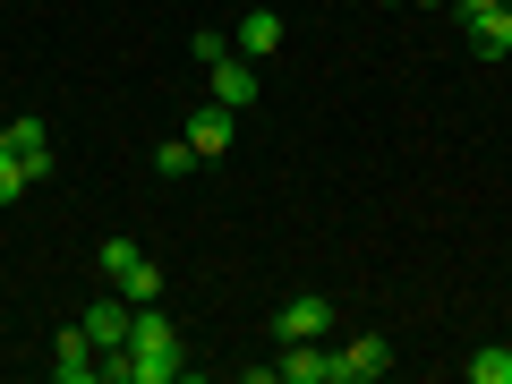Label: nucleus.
Returning <instances> with one entry per match:
<instances>
[{
  "label": "nucleus",
  "instance_id": "nucleus-1",
  "mask_svg": "<svg viewBox=\"0 0 512 384\" xmlns=\"http://www.w3.org/2000/svg\"><path fill=\"white\" fill-rule=\"evenodd\" d=\"M180 325L163 316V299L154 308H137V325H128V350H103V384H171L180 376Z\"/></svg>",
  "mask_w": 512,
  "mask_h": 384
},
{
  "label": "nucleus",
  "instance_id": "nucleus-2",
  "mask_svg": "<svg viewBox=\"0 0 512 384\" xmlns=\"http://www.w3.org/2000/svg\"><path fill=\"white\" fill-rule=\"evenodd\" d=\"M384 367H393V342H384V333H359V342L333 350V384H376Z\"/></svg>",
  "mask_w": 512,
  "mask_h": 384
},
{
  "label": "nucleus",
  "instance_id": "nucleus-3",
  "mask_svg": "<svg viewBox=\"0 0 512 384\" xmlns=\"http://www.w3.org/2000/svg\"><path fill=\"white\" fill-rule=\"evenodd\" d=\"M52 376H60V384H103V350H94L86 325H69V333L52 342Z\"/></svg>",
  "mask_w": 512,
  "mask_h": 384
},
{
  "label": "nucleus",
  "instance_id": "nucleus-4",
  "mask_svg": "<svg viewBox=\"0 0 512 384\" xmlns=\"http://www.w3.org/2000/svg\"><path fill=\"white\" fill-rule=\"evenodd\" d=\"M325 325H333V299H325V291L282 299V316H274V333H282V342H325Z\"/></svg>",
  "mask_w": 512,
  "mask_h": 384
},
{
  "label": "nucleus",
  "instance_id": "nucleus-5",
  "mask_svg": "<svg viewBox=\"0 0 512 384\" xmlns=\"http://www.w3.org/2000/svg\"><path fill=\"white\" fill-rule=\"evenodd\" d=\"M205 94H214L222 111H248V103H256V60H239V52H222L214 69H205Z\"/></svg>",
  "mask_w": 512,
  "mask_h": 384
},
{
  "label": "nucleus",
  "instance_id": "nucleus-6",
  "mask_svg": "<svg viewBox=\"0 0 512 384\" xmlns=\"http://www.w3.org/2000/svg\"><path fill=\"white\" fill-rule=\"evenodd\" d=\"M231 120H239V111H222L214 94H205V103L188 111V146H197V163H214V154H231Z\"/></svg>",
  "mask_w": 512,
  "mask_h": 384
},
{
  "label": "nucleus",
  "instance_id": "nucleus-7",
  "mask_svg": "<svg viewBox=\"0 0 512 384\" xmlns=\"http://www.w3.org/2000/svg\"><path fill=\"white\" fill-rule=\"evenodd\" d=\"M128 325H137V308H128L120 291H103L86 308V333H94V350H128Z\"/></svg>",
  "mask_w": 512,
  "mask_h": 384
},
{
  "label": "nucleus",
  "instance_id": "nucleus-8",
  "mask_svg": "<svg viewBox=\"0 0 512 384\" xmlns=\"http://www.w3.org/2000/svg\"><path fill=\"white\" fill-rule=\"evenodd\" d=\"M274 376H282V384H333V350H325V342H282Z\"/></svg>",
  "mask_w": 512,
  "mask_h": 384
},
{
  "label": "nucleus",
  "instance_id": "nucleus-9",
  "mask_svg": "<svg viewBox=\"0 0 512 384\" xmlns=\"http://www.w3.org/2000/svg\"><path fill=\"white\" fill-rule=\"evenodd\" d=\"M9 154L26 163V180H52V128L43 120H9Z\"/></svg>",
  "mask_w": 512,
  "mask_h": 384
},
{
  "label": "nucleus",
  "instance_id": "nucleus-10",
  "mask_svg": "<svg viewBox=\"0 0 512 384\" xmlns=\"http://www.w3.org/2000/svg\"><path fill=\"white\" fill-rule=\"evenodd\" d=\"M461 35H470L478 60H512V18H504V9H478V18H461Z\"/></svg>",
  "mask_w": 512,
  "mask_h": 384
},
{
  "label": "nucleus",
  "instance_id": "nucleus-11",
  "mask_svg": "<svg viewBox=\"0 0 512 384\" xmlns=\"http://www.w3.org/2000/svg\"><path fill=\"white\" fill-rule=\"evenodd\" d=\"M231 52H239V60H274V52H282V18H274V9H256V18H239Z\"/></svg>",
  "mask_w": 512,
  "mask_h": 384
},
{
  "label": "nucleus",
  "instance_id": "nucleus-12",
  "mask_svg": "<svg viewBox=\"0 0 512 384\" xmlns=\"http://www.w3.org/2000/svg\"><path fill=\"white\" fill-rule=\"evenodd\" d=\"M111 291H120L128 308H154V299H163V265H154V256H146V265H137V274H128V282H111Z\"/></svg>",
  "mask_w": 512,
  "mask_h": 384
},
{
  "label": "nucleus",
  "instance_id": "nucleus-13",
  "mask_svg": "<svg viewBox=\"0 0 512 384\" xmlns=\"http://www.w3.org/2000/svg\"><path fill=\"white\" fill-rule=\"evenodd\" d=\"M137 265H146V248H137V239H103V282H128V274H137Z\"/></svg>",
  "mask_w": 512,
  "mask_h": 384
},
{
  "label": "nucleus",
  "instance_id": "nucleus-14",
  "mask_svg": "<svg viewBox=\"0 0 512 384\" xmlns=\"http://www.w3.org/2000/svg\"><path fill=\"white\" fill-rule=\"evenodd\" d=\"M154 171H163V180H188V171H197V146H188V137H163V146H154Z\"/></svg>",
  "mask_w": 512,
  "mask_h": 384
},
{
  "label": "nucleus",
  "instance_id": "nucleus-15",
  "mask_svg": "<svg viewBox=\"0 0 512 384\" xmlns=\"http://www.w3.org/2000/svg\"><path fill=\"white\" fill-rule=\"evenodd\" d=\"M470 384H512V350H504V342H487V350L470 359Z\"/></svg>",
  "mask_w": 512,
  "mask_h": 384
},
{
  "label": "nucleus",
  "instance_id": "nucleus-16",
  "mask_svg": "<svg viewBox=\"0 0 512 384\" xmlns=\"http://www.w3.org/2000/svg\"><path fill=\"white\" fill-rule=\"evenodd\" d=\"M26 188H35V180H26V163H18V154H0V205H18Z\"/></svg>",
  "mask_w": 512,
  "mask_h": 384
},
{
  "label": "nucleus",
  "instance_id": "nucleus-17",
  "mask_svg": "<svg viewBox=\"0 0 512 384\" xmlns=\"http://www.w3.org/2000/svg\"><path fill=\"white\" fill-rule=\"evenodd\" d=\"M453 9H461V18H478V9H504V0H453Z\"/></svg>",
  "mask_w": 512,
  "mask_h": 384
},
{
  "label": "nucleus",
  "instance_id": "nucleus-18",
  "mask_svg": "<svg viewBox=\"0 0 512 384\" xmlns=\"http://www.w3.org/2000/svg\"><path fill=\"white\" fill-rule=\"evenodd\" d=\"M0 154H9V120H0Z\"/></svg>",
  "mask_w": 512,
  "mask_h": 384
},
{
  "label": "nucleus",
  "instance_id": "nucleus-19",
  "mask_svg": "<svg viewBox=\"0 0 512 384\" xmlns=\"http://www.w3.org/2000/svg\"><path fill=\"white\" fill-rule=\"evenodd\" d=\"M419 9H444V0H419Z\"/></svg>",
  "mask_w": 512,
  "mask_h": 384
},
{
  "label": "nucleus",
  "instance_id": "nucleus-20",
  "mask_svg": "<svg viewBox=\"0 0 512 384\" xmlns=\"http://www.w3.org/2000/svg\"><path fill=\"white\" fill-rule=\"evenodd\" d=\"M504 18H512V0H504Z\"/></svg>",
  "mask_w": 512,
  "mask_h": 384
}]
</instances>
